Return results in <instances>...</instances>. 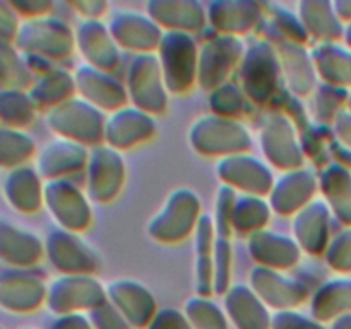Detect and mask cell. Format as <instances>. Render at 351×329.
<instances>
[{"mask_svg": "<svg viewBox=\"0 0 351 329\" xmlns=\"http://www.w3.org/2000/svg\"><path fill=\"white\" fill-rule=\"evenodd\" d=\"M31 184L33 178L31 173L26 170H16L7 177L5 182V195L14 208L17 209H31V202H33V195L27 194L31 191Z\"/></svg>", "mask_w": 351, "mask_h": 329, "instance_id": "277c9868", "label": "cell"}, {"mask_svg": "<svg viewBox=\"0 0 351 329\" xmlns=\"http://www.w3.org/2000/svg\"><path fill=\"white\" fill-rule=\"evenodd\" d=\"M16 33V17L7 3L0 2V43H7Z\"/></svg>", "mask_w": 351, "mask_h": 329, "instance_id": "8992f818", "label": "cell"}, {"mask_svg": "<svg viewBox=\"0 0 351 329\" xmlns=\"http://www.w3.org/2000/svg\"><path fill=\"white\" fill-rule=\"evenodd\" d=\"M31 256H34V249H31V242L19 230L0 223V259L10 264L29 263Z\"/></svg>", "mask_w": 351, "mask_h": 329, "instance_id": "7a4b0ae2", "label": "cell"}, {"mask_svg": "<svg viewBox=\"0 0 351 329\" xmlns=\"http://www.w3.org/2000/svg\"><path fill=\"white\" fill-rule=\"evenodd\" d=\"M26 113V99L19 91L7 89L0 93V120H3L7 125H23Z\"/></svg>", "mask_w": 351, "mask_h": 329, "instance_id": "5b68a950", "label": "cell"}, {"mask_svg": "<svg viewBox=\"0 0 351 329\" xmlns=\"http://www.w3.org/2000/svg\"><path fill=\"white\" fill-rule=\"evenodd\" d=\"M38 291L36 287H31L19 273L2 271L0 273V305L5 308H27L36 304Z\"/></svg>", "mask_w": 351, "mask_h": 329, "instance_id": "6da1fadb", "label": "cell"}, {"mask_svg": "<svg viewBox=\"0 0 351 329\" xmlns=\"http://www.w3.org/2000/svg\"><path fill=\"white\" fill-rule=\"evenodd\" d=\"M29 154L27 141L23 134L0 127V167H16Z\"/></svg>", "mask_w": 351, "mask_h": 329, "instance_id": "3957f363", "label": "cell"}]
</instances>
